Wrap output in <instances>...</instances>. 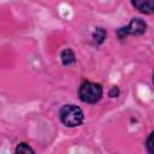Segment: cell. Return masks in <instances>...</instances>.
Returning a JSON list of instances; mask_svg holds the SVG:
<instances>
[{"mask_svg": "<svg viewBox=\"0 0 154 154\" xmlns=\"http://www.w3.org/2000/svg\"><path fill=\"white\" fill-rule=\"evenodd\" d=\"M59 118L60 122L67 128H76L79 126L84 120L83 111L73 103H66L61 106L59 109Z\"/></svg>", "mask_w": 154, "mask_h": 154, "instance_id": "obj_1", "label": "cell"}, {"mask_svg": "<svg viewBox=\"0 0 154 154\" xmlns=\"http://www.w3.org/2000/svg\"><path fill=\"white\" fill-rule=\"evenodd\" d=\"M103 94L102 85L100 83L90 82V81H84L78 89V96L79 100L84 103H96L101 100Z\"/></svg>", "mask_w": 154, "mask_h": 154, "instance_id": "obj_2", "label": "cell"}, {"mask_svg": "<svg viewBox=\"0 0 154 154\" xmlns=\"http://www.w3.org/2000/svg\"><path fill=\"white\" fill-rule=\"evenodd\" d=\"M147 30V23L141 18H132L131 22L117 29V36L119 40H124L128 36H140L143 35Z\"/></svg>", "mask_w": 154, "mask_h": 154, "instance_id": "obj_3", "label": "cell"}, {"mask_svg": "<svg viewBox=\"0 0 154 154\" xmlns=\"http://www.w3.org/2000/svg\"><path fill=\"white\" fill-rule=\"evenodd\" d=\"M131 5L143 14H154V0H131Z\"/></svg>", "mask_w": 154, "mask_h": 154, "instance_id": "obj_4", "label": "cell"}, {"mask_svg": "<svg viewBox=\"0 0 154 154\" xmlns=\"http://www.w3.org/2000/svg\"><path fill=\"white\" fill-rule=\"evenodd\" d=\"M60 60L64 66H70L76 63V54L71 48H65L60 53Z\"/></svg>", "mask_w": 154, "mask_h": 154, "instance_id": "obj_5", "label": "cell"}, {"mask_svg": "<svg viewBox=\"0 0 154 154\" xmlns=\"http://www.w3.org/2000/svg\"><path fill=\"white\" fill-rule=\"evenodd\" d=\"M105 38H106V30L103 28H96V30L93 34V45L100 46L101 43H103Z\"/></svg>", "mask_w": 154, "mask_h": 154, "instance_id": "obj_6", "label": "cell"}, {"mask_svg": "<svg viewBox=\"0 0 154 154\" xmlns=\"http://www.w3.org/2000/svg\"><path fill=\"white\" fill-rule=\"evenodd\" d=\"M14 153H16V154H29V153L34 154L35 150H34L28 143L22 142V143H19V144H17V147H16V149H14Z\"/></svg>", "mask_w": 154, "mask_h": 154, "instance_id": "obj_7", "label": "cell"}, {"mask_svg": "<svg viewBox=\"0 0 154 154\" xmlns=\"http://www.w3.org/2000/svg\"><path fill=\"white\" fill-rule=\"evenodd\" d=\"M144 144H146L147 152H148L149 154H154V131H152V132L148 135V137H147Z\"/></svg>", "mask_w": 154, "mask_h": 154, "instance_id": "obj_8", "label": "cell"}, {"mask_svg": "<svg viewBox=\"0 0 154 154\" xmlns=\"http://www.w3.org/2000/svg\"><path fill=\"white\" fill-rule=\"evenodd\" d=\"M119 94H120V90H119V88H118L117 85H113V87L109 89V91H108V96H109V97H118Z\"/></svg>", "mask_w": 154, "mask_h": 154, "instance_id": "obj_9", "label": "cell"}, {"mask_svg": "<svg viewBox=\"0 0 154 154\" xmlns=\"http://www.w3.org/2000/svg\"><path fill=\"white\" fill-rule=\"evenodd\" d=\"M152 81H153V84H154V72H153V77H152Z\"/></svg>", "mask_w": 154, "mask_h": 154, "instance_id": "obj_10", "label": "cell"}]
</instances>
